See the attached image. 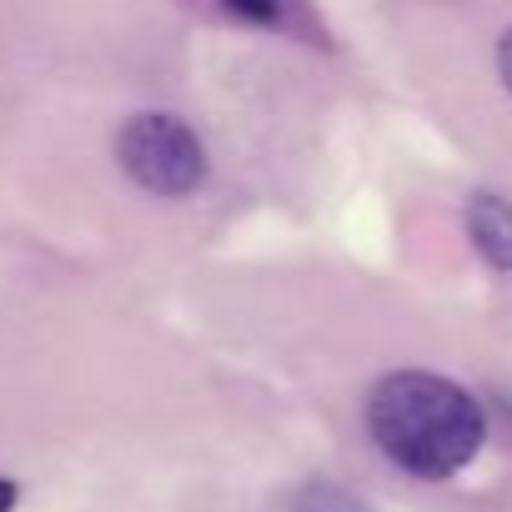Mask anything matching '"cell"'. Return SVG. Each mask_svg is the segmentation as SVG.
Instances as JSON below:
<instances>
[{
  "instance_id": "obj_1",
  "label": "cell",
  "mask_w": 512,
  "mask_h": 512,
  "mask_svg": "<svg viewBox=\"0 0 512 512\" xmlns=\"http://www.w3.org/2000/svg\"><path fill=\"white\" fill-rule=\"evenodd\" d=\"M367 432L387 462L442 482L462 472L487 442L482 402L437 372H387L367 397Z\"/></svg>"
},
{
  "instance_id": "obj_2",
  "label": "cell",
  "mask_w": 512,
  "mask_h": 512,
  "mask_svg": "<svg viewBox=\"0 0 512 512\" xmlns=\"http://www.w3.org/2000/svg\"><path fill=\"white\" fill-rule=\"evenodd\" d=\"M116 161L141 191L166 201L191 196L206 181V146L186 121L161 111H141L116 131Z\"/></svg>"
},
{
  "instance_id": "obj_3",
  "label": "cell",
  "mask_w": 512,
  "mask_h": 512,
  "mask_svg": "<svg viewBox=\"0 0 512 512\" xmlns=\"http://www.w3.org/2000/svg\"><path fill=\"white\" fill-rule=\"evenodd\" d=\"M467 236L497 272H512V206L492 191H477L467 201Z\"/></svg>"
},
{
  "instance_id": "obj_4",
  "label": "cell",
  "mask_w": 512,
  "mask_h": 512,
  "mask_svg": "<svg viewBox=\"0 0 512 512\" xmlns=\"http://www.w3.org/2000/svg\"><path fill=\"white\" fill-rule=\"evenodd\" d=\"M292 512H362V502L347 497V492L332 487V482H312V487H302V492L292 497Z\"/></svg>"
},
{
  "instance_id": "obj_5",
  "label": "cell",
  "mask_w": 512,
  "mask_h": 512,
  "mask_svg": "<svg viewBox=\"0 0 512 512\" xmlns=\"http://www.w3.org/2000/svg\"><path fill=\"white\" fill-rule=\"evenodd\" d=\"M221 6L251 26H277L282 21V0H221Z\"/></svg>"
},
{
  "instance_id": "obj_6",
  "label": "cell",
  "mask_w": 512,
  "mask_h": 512,
  "mask_svg": "<svg viewBox=\"0 0 512 512\" xmlns=\"http://www.w3.org/2000/svg\"><path fill=\"white\" fill-rule=\"evenodd\" d=\"M497 71H502V86H507V96H512V31L497 41Z\"/></svg>"
},
{
  "instance_id": "obj_7",
  "label": "cell",
  "mask_w": 512,
  "mask_h": 512,
  "mask_svg": "<svg viewBox=\"0 0 512 512\" xmlns=\"http://www.w3.org/2000/svg\"><path fill=\"white\" fill-rule=\"evenodd\" d=\"M16 497H21V492H16V482H11V477H0V512H11V507H16Z\"/></svg>"
}]
</instances>
